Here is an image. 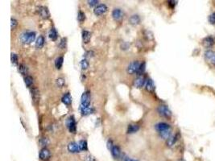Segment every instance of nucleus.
<instances>
[{
  "label": "nucleus",
  "instance_id": "nucleus-1",
  "mask_svg": "<svg viewBox=\"0 0 215 161\" xmlns=\"http://www.w3.org/2000/svg\"><path fill=\"white\" fill-rule=\"evenodd\" d=\"M36 38V33L32 32H28L23 33L20 36V40L23 44H31Z\"/></svg>",
  "mask_w": 215,
  "mask_h": 161
},
{
  "label": "nucleus",
  "instance_id": "nucleus-2",
  "mask_svg": "<svg viewBox=\"0 0 215 161\" xmlns=\"http://www.w3.org/2000/svg\"><path fill=\"white\" fill-rule=\"evenodd\" d=\"M90 91H85L83 93V94L81 95V109L83 108L88 107L90 106Z\"/></svg>",
  "mask_w": 215,
  "mask_h": 161
},
{
  "label": "nucleus",
  "instance_id": "nucleus-3",
  "mask_svg": "<svg viewBox=\"0 0 215 161\" xmlns=\"http://www.w3.org/2000/svg\"><path fill=\"white\" fill-rule=\"evenodd\" d=\"M66 126H67L70 132H76V131H77V123H76V121H75V118L73 116H70V117L68 118V119L66 121Z\"/></svg>",
  "mask_w": 215,
  "mask_h": 161
},
{
  "label": "nucleus",
  "instance_id": "nucleus-4",
  "mask_svg": "<svg viewBox=\"0 0 215 161\" xmlns=\"http://www.w3.org/2000/svg\"><path fill=\"white\" fill-rule=\"evenodd\" d=\"M140 66V63L137 60L131 62L127 67V73L129 74H134L135 73H137Z\"/></svg>",
  "mask_w": 215,
  "mask_h": 161
},
{
  "label": "nucleus",
  "instance_id": "nucleus-5",
  "mask_svg": "<svg viewBox=\"0 0 215 161\" xmlns=\"http://www.w3.org/2000/svg\"><path fill=\"white\" fill-rule=\"evenodd\" d=\"M157 111H158V113H159L161 116H163V117L169 118L172 115L171 111L168 109V106H164V105L159 106V107H158V109H157Z\"/></svg>",
  "mask_w": 215,
  "mask_h": 161
},
{
  "label": "nucleus",
  "instance_id": "nucleus-6",
  "mask_svg": "<svg viewBox=\"0 0 215 161\" xmlns=\"http://www.w3.org/2000/svg\"><path fill=\"white\" fill-rule=\"evenodd\" d=\"M106 11H107V6L105 4H100L98 6H97L94 10V13L96 16H101Z\"/></svg>",
  "mask_w": 215,
  "mask_h": 161
},
{
  "label": "nucleus",
  "instance_id": "nucleus-7",
  "mask_svg": "<svg viewBox=\"0 0 215 161\" xmlns=\"http://www.w3.org/2000/svg\"><path fill=\"white\" fill-rule=\"evenodd\" d=\"M38 12L40 14V16L43 18V19H48L50 16L49 11L48 10L47 7L45 6H39L38 8Z\"/></svg>",
  "mask_w": 215,
  "mask_h": 161
},
{
  "label": "nucleus",
  "instance_id": "nucleus-8",
  "mask_svg": "<svg viewBox=\"0 0 215 161\" xmlns=\"http://www.w3.org/2000/svg\"><path fill=\"white\" fill-rule=\"evenodd\" d=\"M155 128L157 131H159V133L163 132L164 131H167V130L170 129V126L168 125V123H159L156 124L155 126Z\"/></svg>",
  "mask_w": 215,
  "mask_h": 161
},
{
  "label": "nucleus",
  "instance_id": "nucleus-9",
  "mask_svg": "<svg viewBox=\"0 0 215 161\" xmlns=\"http://www.w3.org/2000/svg\"><path fill=\"white\" fill-rule=\"evenodd\" d=\"M40 158L42 160H46L48 159L49 158L50 155H51V153H50V151L46 148H44L41 149V151L40 152Z\"/></svg>",
  "mask_w": 215,
  "mask_h": 161
},
{
  "label": "nucleus",
  "instance_id": "nucleus-10",
  "mask_svg": "<svg viewBox=\"0 0 215 161\" xmlns=\"http://www.w3.org/2000/svg\"><path fill=\"white\" fill-rule=\"evenodd\" d=\"M31 98L34 103H37L40 99V91L37 88H32L31 89Z\"/></svg>",
  "mask_w": 215,
  "mask_h": 161
},
{
  "label": "nucleus",
  "instance_id": "nucleus-11",
  "mask_svg": "<svg viewBox=\"0 0 215 161\" xmlns=\"http://www.w3.org/2000/svg\"><path fill=\"white\" fill-rule=\"evenodd\" d=\"M146 84L145 78L143 77H138L134 82V86L136 88H142L143 85Z\"/></svg>",
  "mask_w": 215,
  "mask_h": 161
},
{
  "label": "nucleus",
  "instance_id": "nucleus-12",
  "mask_svg": "<svg viewBox=\"0 0 215 161\" xmlns=\"http://www.w3.org/2000/svg\"><path fill=\"white\" fill-rule=\"evenodd\" d=\"M202 44L204 47L210 48L214 44V39L212 36H207L202 40Z\"/></svg>",
  "mask_w": 215,
  "mask_h": 161
},
{
  "label": "nucleus",
  "instance_id": "nucleus-13",
  "mask_svg": "<svg viewBox=\"0 0 215 161\" xmlns=\"http://www.w3.org/2000/svg\"><path fill=\"white\" fill-rule=\"evenodd\" d=\"M110 152H111L112 156L115 159H119L122 155L121 150L119 148V146L114 145V147H113L112 148H111V150H110Z\"/></svg>",
  "mask_w": 215,
  "mask_h": 161
},
{
  "label": "nucleus",
  "instance_id": "nucleus-14",
  "mask_svg": "<svg viewBox=\"0 0 215 161\" xmlns=\"http://www.w3.org/2000/svg\"><path fill=\"white\" fill-rule=\"evenodd\" d=\"M68 150H69V152H72V153L80 152L79 146L76 143H69V145H68Z\"/></svg>",
  "mask_w": 215,
  "mask_h": 161
},
{
  "label": "nucleus",
  "instance_id": "nucleus-15",
  "mask_svg": "<svg viewBox=\"0 0 215 161\" xmlns=\"http://www.w3.org/2000/svg\"><path fill=\"white\" fill-rule=\"evenodd\" d=\"M112 16L114 19H115V20H120L122 18V16H123V12L122 11L121 9L117 8V9H115L112 11Z\"/></svg>",
  "mask_w": 215,
  "mask_h": 161
},
{
  "label": "nucleus",
  "instance_id": "nucleus-16",
  "mask_svg": "<svg viewBox=\"0 0 215 161\" xmlns=\"http://www.w3.org/2000/svg\"><path fill=\"white\" fill-rule=\"evenodd\" d=\"M145 88L148 92H154L156 86H155V84H154L152 80L148 79L147 81L146 84H145Z\"/></svg>",
  "mask_w": 215,
  "mask_h": 161
},
{
  "label": "nucleus",
  "instance_id": "nucleus-17",
  "mask_svg": "<svg viewBox=\"0 0 215 161\" xmlns=\"http://www.w3.org/2000/svg\"><path fill=\"white\" fill-rule=\"evenodd\" d=\"M91 39V33L90 32H88L86 30H84L82 32V40L85 44H88Z\"/></svg>",
  "mask_w": 215,
  "mask_h": 161
},
{
  "label": "nucleus",
  "instance_id": "nucleus-18",
  "mask_svg": "<svg viewBox=\"0 0 215 161\" xmlns=\"http://www.w3.org/2000/svg\"><path fill=\"white\" fill-rule=\"evenodd\" d=\"M61 101L64 104L67 105V106H69V105L71 104L72 102V97L71 95L69 93H66L61 98Z\"/></svg>",
  "mask_w": 215,
  "mask_h": 161
},
{
  "label": "nucleus",
  "instance_id": "nucleus-19",
  "mask_svg": "<svg viewBox=\"0 0 215 161\" xmlns=\"http://www.w3.org/2000/svg\"><path fill=\"white\" fill-rule=\"evenodd\" d=\"M140 22V16L137 15H134V16H131L129 18V23L132 24V25H137Z\"/></svg>",
  "mask_w": 215,
  "mask_h": 161
},
{
  "label": "nucleus",
  "instance_id": "nucleus-20",
  "mask_svg": "<svg viewBox=\"0 0 215 161\" xmlns=\"http://www.w3.org/2000/svg\"><path fill=\"white\" fill-rule=\"evenodd\" d=\"M44 44V36L40 35V36L37 38V40H36V48H38V49H40V48H43Z\"/></svg>",
  "mask_w": 215,
  "mask_h": 161
},
{
  "label": "nucleus",
  "instance_id": "nucleus-21",
  "mask_svg": "<svg viewBox=\"0 0 215 161\" xmlns=\"http://www.w3.org/2000/svg\"><path fill=\"white\" fill-rule=\"evenodd\" d=\"M177 138H178V135H172V136H170L168 139H167V145L168 147H172V146H173L176 143V142L177 141Z\"/></svg>",
  "mask_w": 215,
  "mask_h": 161
},
{
  "label": "nucleus",
  "instance_id": "nucleus-22",
  "mask_svg": "<svg viewBox=\"0 0 215 161\" xmlns=\"http://www.w3.org/2000/svg\"><path fill=\"white\" fill-rule=\"evenodd\" d=\"M81 112L82 115H88V114H93L94 112V109L91 106H88V107L81 109Z\"/></svg>",
  "mask_w": 215,
  "mask_h": 161
},
{
  "label": "nucleus",
  "instance_id": "nucleus-23",
  "mask_svg": "<svg viewBox=\"0 0 215 161\" xmlns=\"http://www.w3.org/2000/svg\"><path fill=\"white\" fill-rule=\"evenodd\" d=\"M48 35H49V38L53 41L56 40V39H57V37H58V34H57V32H56V30L54 28H53L50 30L49 34H48Z\"/></svg>",
  "mask_w": 215,
  "mask_h": 161
},
{
  "label": "nucleus",
  "instance_id": "nucleus-24",
  "mask_svg": "<svg viewBox=\"0 0 215 161\" xmlns=\"http://www.w3.org/2000/svg\"><path fill=\"white\" fill-rule=\"evenodd\" d=\"M139 129H140V126H138V125H133V124H131V125L128 126L127 133L128 134H132V133L138 131Z\"/></svg>",
  "mask_w": 215,
  "mask_h": 161
},
{
  "label": "nucleus",
  "instance_id": "nucleus-25",
  "mask_svg": "<svg viewBox=\"0 0 215 161\" xmlns=\"http://www.w3.org/2000/svg\"><path fill=\"white\" fill-rule=\"evenodd\" d=\"M63 61H64V58L62 57H59L56 58L55 60V66L57 70H61L63 65Z\"/></svg>",
  "mask_w": 215,
  "mask_h": 161
},
{
  "label": "nucleus",
  "instance_id": "nucleus-26",
  "mask_svg": "<svg viewBox=\"0 0 215 161\" xmlns=\"http://www.w3.org/2000/svg\"><path fill=\"white\" fill-rule=\"evenodd\" d=\"M78 146H79L80 151H86L88 149L87 143H86L85 140H81L78 143Z\"/></svg>",
  "mask_w": 215,
  "mask_h": 161
},
{
  "label": "nucleus",
  "instance_id": "nucleus-27",
  "mask_svg": "<svg viewBox=\"0 0 215 161\" xmlns=\"http://www.w3.org/2000/svg\"><path fill=\"white\" fill-rule=\"evenodd\" d=\"M19 73L23 74V75H26L28 73V67L26 66L25 65H19Z\"/></svg>",
  "mask_w": 215,
  "mask_h": 161
},
{
  "label": "nucleus",
  "instance_id": "nucleus-28",
  "mask_svg": "<svg viewBox=\"0 0 215 161\" xmlns=\"http://www.w3.org/2000/svg\"><path fill=\"white\" fill-rule=\"evenodd\" d=\"M25 85H27L28 87H30L32 84H33V78L31 76H27L24 78Z\"/></svg>",
  "mask_w": 215,
  "mask_h": 161
},
{
  "label": "nucleus",
  "instance_id": "nucleus-29",
  "mask_svg": "<svg viewBox=\"0 0 215 161\" xmlns=\"http://www.w3.org/2000/svg\"><path fill=\"white\" fill-rule=\"evenodd\" d=\"M65 79L62 78V77H59V78H57L56 81V85L60 87V88H62L63 86L65 85Z\"/></svg>",
  "mask_w": 215,
  "mask_h": 161
},
{
  "label": "nucleus",
  "instance_id": "nucleus-30",
  "mask_svg": "<svg viewBox=\"0 0 215 161\" xmlns=\"http://www.w3.org/2000/svg\"><path fill=\"white\" fill-rule=\"evenodd\" d=\"M80 65H81V69H82L83 70H87L88 68H89V62H88V60H85V59H84V60H81V63H80Z\"/></svg>",
  "mask_w": 215,
  "mask_h": 161
},
{
  "label": "nucleus",
  "instance_id": "nucleus-31",
  "mask_svg": "<svg viewBox=\"0 0 215 161\" xmlns=\"http://www.w3.org/2000/svg\"><path fill=\"white\" fill-rule=\"evenodd\" d=\"M85 19V13L83 11H79V12H78V19L79 22H83Z\"/></svg>",
  "mask_w": 215,
  "mask_h": 161
},
{
  "label": "nucleus",
  "instance_id": "nucleus-32",
  "mask_svg": "<svg viewBox=\"0 0 215 161\" xmlns=\"http://www.w3.org/2000/svg\"><path fill=\"white\" fill-rule=\"evenodd\" d=\"M160 136L164 138V139H168L169 137H170V129L167 130V131H164L163 132H160Z\"/></svg>",
  "mask_w": 215,
  "mask_h": 161
},
{
  "label": "nucleus",
  "instance_id": "nucleus-33",
  "mask_svg": "<svg viewBox=\"0 0 215 161\" xmlns=\"http://www.w3.org/2000/svg\"><path fill=\"white\" fill-rule=\"evenodd\" d=\"M215 54L214 53V52L211 50H208L206 51V53H205V57H206V59H212L213 57H214Z\"/></svg>",
  "mask_w": 215,
  "mask_h": 161
},
{
  "label": "nucleus",
  "instance_id": "nucleus-34",
  "mask_svg": "<svg viewBox=\"0 0 215 161\" xmlns=\"http://www.w3.org/2000/svg\"><path fill=\"white\" fill-rule=\"evenodd\" d=\"M145 66H146V64L145 62H143V63L140 64V69L138 70V75H140L142 73L144 72V70H145Z\"/></svg>",
  "mask_w": 215,
  "mask_h": 161
},
{
  "label": "nucleus",
  "instance_id": "nucleus-35",
  "mask_svg": "<svg viewBox=\"0 0 215 161\" xmlns=\"http://www.w3.org/2000/svg\"><path fill=\"white\" fill-rule=\"evenodd\" d=\"M18 56L16 53H11V63L14 65H16L18 62Z\"/></svg>",
  "mask_w": 215,
  "mask_h": 161
},
{
  "label": "nucleus",
  "instance_id": "nucleus-36",
  "mask_svg": "<svg viewBox=\"0 0 215 161\" xmlns=\"http://www.w3.org/2000/svg\"><path fill=\"white\" fill-rule=\"evenodd\" d=\"M17 25H18V22L16 19H13V18L11 19V30H14L16 28Z\"/></svg>",
  "mask_w": 215,
  "mask_h": 161
},
{
  "label": "nucleus",
  "instance_id": "nucleus-37",
  "mask_svg": "<svg viewBox=\"0 0 215 161\" xmlns=\"http://www.w3.org/2000/svg\"><path fill=\"white\" fill-rule=\"evenodd\" d=\"M209 21L212 24H215V12H214L213 14H211L209 17Z\"/></svg>",
  "mask_w": 215,
  "mask_h": 161
},
{
  "label": "nucleus",
  "instance_id": "nucleus-38",
  "mask_svg": "<svg viewBox=\"0 0 215 161\" xmlns=\"http://www.w3.org/2000/svg\"><path fill=\"white\" fill-rule=\"evenodd\" d=\"M60 47L62 49H64V48L66 47V39L65 38L61 39V43H60Z\"/></svg>",
  "mask_w": 215,
  "mask_h": 161
},
{
  "label": "nucleus",
  "instance_id": "nucleus-39",
  "mask_svg": "<svg viewBox=\"0 0 215 161\" xmlns=\"http://www.w3.org/2000/svg\"><path fill=\"white\" fill-rule=\"evenodd\" d=\"M85 161H96V160L93 155H87L85 156Z\"/></svg>",
  "mask_w": 215,
  "mask_h": 161
},
{
  "label": "nucleus",
  "instance_id": "nucleus-40",
  "mask_svg": "<svg viewBox=\"0 0 215 161\" xmlns=\"http://www.w3.org/2000/svg\"><path fill=\"white\" fill-rule=\"evenodd\" d=\"M98 3V1H97V0H90V1H88V4H89L90 6H95Z\"/></svg>",
  "mask_w": 215,
  "mask_h": 161
},
{
  "label": "nucleus",
  "instance_id": "nucleus-41",
  "mask_svg": "<svg viewBox=\"0 0 215 161\" xmlns=\"http://www.w3.org/2000/svg\"><path fill=\"white\" fill-rule=\"evenodd\" d=\"M107 147H108V149L111 150V148H112L113 147H114V145H113L112 140H110V139L108 140V142H107Z\"/></svg>",
  "mask_w": 215,
  "mask_h": 161
},
{
  "label": "nucleus",
  "instance_id": "nucleus-42",
  "mask_svg": "<svg viewBox=\"0 0 215 161\" xmlns=\"http://www.w3.org/2000/svg\"><path fill=\"white\" fill-rule=\"evenodd\" d=\"M177 1H173V0H172V1H169L168 2V4H169V6H171V7H174L176 6V4H177Z\"/></svg>",
  "mask_w": 215,
  "mask_h": 161
},
{
  "label": "nucleus",
  "instance_id": "nucleus-43",
  "mask_svg": "<svg viewBox=\"0 0 215 161\" xmlns=\"http://www.w3.org/2000/svg\"><path fill=\"white\" fill-rule=\"evenodd\" d=\"M211 60H212V63L214 64V65H215V55H214V57H213Z\"/></svg>",
  "mask_w": 215,
  "mask_h": 161
},
{
  "label": "nucleus",
  "instance_id": "nucleus-44",
  "mask_svg": "<svg viewBox=\"0 0 215 161\" xmlns=\"http://www.w3.org/2000/svg\"><path fill=\"white\" fill-rule=\"evenodd\" d=\"M127 161H137V160H129V159H128V160Z\"/></svg>",
  "mask_w": 215,
  "mask_h": 161
}]
</instances>
